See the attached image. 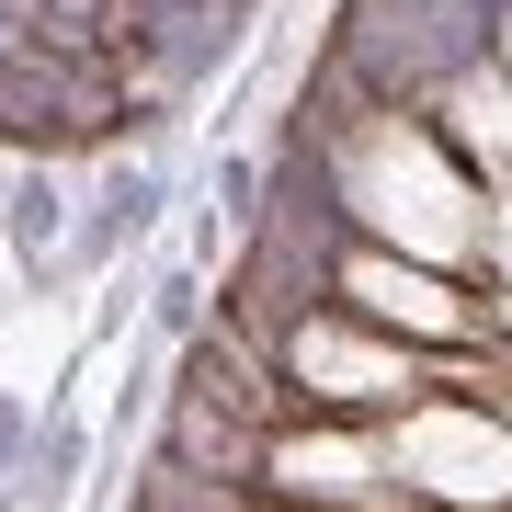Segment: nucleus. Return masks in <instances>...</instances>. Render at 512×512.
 Segmentation results:
<instances>
[{
    "label": "nucleus",
    "mask_w": 512,
    "mask_h": 512,
    "mask_svg": "<svg viewBox=\"0 0 512 512\" xmlns=\"http://www.w3.org/2000/svg\"><path fill=\"white\" fill-rule=\"evenodd\" d=\"M171 160L160 148H114V160H92V183H80V217H69V251H57V285H114L126 262L160 239L171 217Z\"/></svg>",
    "instance_id": "f257e3e1"
},
{
    "label": "nucleus",
    "mask_w": 512,
    "mask_h": 512,
    "mask_svg": "<svg viewBox=\"0 0 512 512\" xmlns=\"http://www.w3.org/2000/svg\"><path fill=\"white\" fill-rule=\"evenodd\" d=\"M69 217H80V183H69V160H0V251H12L35 285H57Z\"/></svg>",
    "instance_id": "f03ea898"
},
{
    "label": "nucleus",
    "mask_w": 512,
    "mask_h": 512,
    "mask_svg": "<svg viewBox=\"0 0 512 512\" xmlns=\"http://www.w3.org/2000/svg\"><path fill=\"white\" fill-rule=\"evenodd\" d=\"M92 456H103V433H92L69 399L35 410V444H23V467H12V512H57V501H80Z\"/></svg>",
    "instance_id": "7ed1b4c3"
},
{
    "label": "nucleus",
    "mask_w": 512,
    "mask_h": 512,
    "mask_svg": "<svg viewBox=\"0 0 512 512\" xmlns=\"http://www.w3.org/2000/svg\"><path fill=\"white\" fill-rule=\"evenodd\" d=\"M137 319H148V342H160V353H183L194 330H205V274H194V262H160V274L137 285Z\"/></svg>",
    "instance_id": "20e7f679"
}]
</instances>
